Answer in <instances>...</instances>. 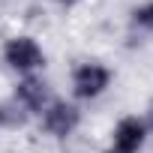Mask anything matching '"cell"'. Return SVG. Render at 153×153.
<instances>
[{
  "label": "cell",
  "instance_id": "cell-9",
  "mask_svg": "<svg viewBox=\"0 0 153 153\" xmlns=\"http://www.w3.org/2000/svg\"><path fill=\"white\" fill-rule=\"evenodd\" d=\"M150 126H153V105H150Z\"/></svg>",
  "mask_w": 153,
  "mask_h": 153
},
{
  "label": "cell",
  "instance_id": "cell-3",
  "mask_svg": "<svg viewBox=\"0 0 153 153\" xmlns=\"http://www.w3.org/2000/svg\"><path fill=\"white\" fill-rule=\"evenodd\" d=\"M78 120H81L78 108L69 105V102H63V99H51V102L42 108V126H45V132H51V135H57V138L72 135L75 126H78Z\"/></svg>",
  "mask_w": 153,
  "mask_h": 153
},
{
  "label": "cell",
  "instance_id": "cell-2",
  "mask_svg": "<svg viewBox=\"0 0 153 153\" xmlns=\"http://www.w3.org/2000/svg\"><path fill=\"white\" fill-rule=\"evenodd\" d=\"M111 84V72L99 63H81L72 72V93L78 99H96Z\"/></svg>",
  "mask_w": 153,
  "mask_h": 153
},
{
  "label": "cell",
  "instance_id": "cell-1",
  "mask_svg": "<svg viewBox=\"0 0 153 153\" xmlns=\"http://www.w3.org/2000/svg\"><path fill=\"white\" fill-rule=\"evenodd\" d=\"M3 57H6V63L12 69H18L24 75L45 66V54H42V48H39V42L33 36H12L6 42V48H3Z\"/></svg>",
  "mask_w": 153,
  "mask_h": 153
},
{
  "label": "cell",
  "instance_id": "cell-5",
  "mask_svg": "<svg viewBox=\"0 0 153 153\" xmlns=\"http://www.w3.org/2000/svg\"><path fill=\"white\" fill-rule=\"evenodd\" d=\"M15 99H18L27 111H42V108L51 102V96H48V84H45L42 78L24 75V78H21V84L15 87Z\"/></svg>",
  "mask_w": 153,
  "mask_h": 153
},
{
  "label": "cell",
  "instance_id": "cell-6",
  "mask_svg": "<svg viewBox=\"0 0 153 153\" xmlns=\"http://www.w3.org/2000/svg\"><path fill=\"white\" fill-rule=\"evenodd\" d=\"M27 117H30V111H27L15 96L6 99V102H0V126H6V129H18V126L27 123Z\"/></svg>",
  "mask_w": 153,
  "mask_h": 153
},
{
  "label": "cell",
  "instance_id": "cell-4",
  "mask_svg": "<svg viewBox=\"0 0 153 153\" xmlns=\"http://www.w3.org/2000/svg\"><path fill=\"white\" fill-rule=\"evenodd\" d=\"M144 138H147V123L138 120V117H123L114 126L111 150H117V153H138L144 147Z\"/></svg>",
  "mask_w": 153,
  "mask_h": 153
},
{
  "label": "cell",
  "instance_id": "cell-10",
  "mask_svg": "<svg viewBox=\"0 0 153 153\" xmlns=\"http://www.w3.org/2000/svg\"><path fill=\"white\" fill-rule=\"evenodd\" d=\"M108 153H117V150H108Z\"/></svg>",
  "mask_w": 153,
  "mask_h": 153
},
{
  "label": "cell",
  "instance_id": "cell-7",
  "mask_svg": "<svg viewBox=\"0 0 153 153\" xmlns=\"http://www.w3.org/2000/svg\"><path fill=\"white\" fill-rule=\"evenodd\" d=\"M132 21H135V27L153 33V0H150V3H144V6H138V9L132 12Z\"/></svg>",
  "mask_w": 153,
  "mask_h": 153
},
{
  "label": "cell",
  "instance_id": "cell-8",
  "mask_svg": "<svg viewBox=\"0 0 153 153\" xmlns=\"http://www.w3.org/2000/svg\"><path fill=\"white\" fill-rule=\"evenodd\" d=\"M57 3H60V6H66V9H69V6H75V3H81V0H57Z\"/></svg>",
  "mask_w": 153,
  "mask_h": 153
}]
</instances>
